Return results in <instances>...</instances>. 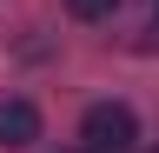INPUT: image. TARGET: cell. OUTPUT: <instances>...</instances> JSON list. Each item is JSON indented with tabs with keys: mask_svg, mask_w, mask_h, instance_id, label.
<instances>
[{
	"mask_svg": "<svg viewBox=\"0 0 159 153\" xmlns=\"http://www.w3.org/2000/svg\"><path fill=\"white\" fill-rule=\"evenodd\" d=\"M133 140H139V120H133L126 100L86 107V120H80V146L86 153H133Z\"/></svg>",
	"mask_w": 159,
	"mask_h": 153,
	"instance_id": "1",
	"label": "cell"
},
{
	"mask_svg": "<svg viewBox=\"0 0 159 153\" xmlns=\"http://www.w3.org/2000/svg\"><path fill=\"white\" fill-rule=\"evenodd\" d=\"M40 140V107L33 100H0V146H33Z\"/></svg>",
	"mask_w": 159,
	"mask_h": 153,
	"instance_id": "2",
	"label": "cell"
},
{
	"mask_svg": "<svg viewBox=\"0 0 159 153\" xmlns=\"http://www.w3.org/2000/svg\"><path fill=\"white\" fill-rule=\"evenodd\" d=\"M113 7H119V0H66L73 20H113Z\"/></svg>",
	"mask_w": 159,
	"mask_h": 153,
	"instance_id": "3",
	"label": "cell"
},
{
	"mask_svg": "<svg viewBox=\"0 0 159 153\" xmlns=\"http://www.w3.org/2000/svg\"><path fill=\"white\" fill-rule=\"evenodd\" d=\"M152 20H159V0H152Z\"/></svg>",
	"mask_w": 159,
	"mask_h": 153,
	"instance_id": "4",
	"label": "cell"
}]
</instances>
